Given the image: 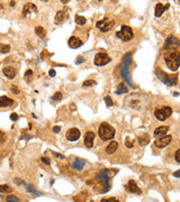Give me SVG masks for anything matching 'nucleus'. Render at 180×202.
Instances as JSON below:
<instances>
[{
	"label": "nucleus",
	"mask_w": 180,
	"mask_h": 202,
	"mask_svg": "<svg viewBox=\"0 0 180 202\" xmlns=\"http://www.w3.org/2000/svg\"><path fill=\"white\" fill-rule=\"evenodd\" d=\"M127 91H128V89H127V87L125 85V83H120V84L117 87L115 93H116V94H123V93H126Z\"/></svg>",
	"instance_id": "25"
},
{
	"label": "nucleus",
	"mask_w": 180,
	"mask_h": 202,
	"mask_svg": "<svg viewBox=\"0 0 180 202\" xmlns=\"http://www.w3.org/2000/svg\"><path fill=\"white\" fill-rule=\"evenodd\" d=\"M94 139H95V134L92 131H88L85 135V145L88 148H91L94 146Z\"/></svg>",
	"instance_id": "14"
},
{
	"label": "nucleus",
	"mask_w": 180,
	"mask_h": 202,
	"mask_svg": "<svg viewBox=\"0 0 180 202\" xmlns=\"http://www.w3.org/2000/svg\"><path fill=\"white\" fill-rule=\"evenodd\" d=\"M32 75H33V71L32 70H27L26 73H25V79L27 81H31L32 79Z\"/></svg>",
	"instance_id": "35"
},
{
	"label": "nucleus",
	"mask_w": 180,
	"mask_h": 202,
	"mask_svg": "<svg viewBox=\"0 0 180 202\" xmlns=\"http://www.w3.org/2000/svg\"><path fill=\"white\" fill-rule=\"evenodd\" d=\"M1 8H2V3L0 2V9H1Z\"/></svg>",
	"instance_id": "48"
},
{
	"label": "nucleus",
	"mask_w": 180,
	"mask_h": 202,
	"mask_svg": "<svg viewBox=\"0 0 180 202\" xmlns=\"http://www.w3.org/2000/svg\"><path fill=\"white\" fill-rule=\"evenodd\" d=\"M69 9H63V10H59L57 11V14L55 15V23L56 24H61V23H63L64 20L66 19L68 17H69Z\"/></svg>",
	"instance_id": "13"
},
{
	"label": "nucleus",
	"mask_w": 180,
	"mask_h": 202,
	"mask_svg": "<svg viewBox=\"0 0 180 202\" xmlns=\"http://www.w3.org/2000/svg\"><path fill=\"white\" fill-rule=\"evenodd\" d=\"M60 130H61V127H60V126H55V127H53V131L55 134H57Z\"/></svg>",
	"instance_id": "43"
},
{
	"label": "nucleus",
	"mask_w": 180,
	"mask_h": 202,
	"mask_svg": "<svg viewBox=\"0 0 180 202\" xmlns=\"http://www.w3.org/2000/svg\"><path fill=\"white\" fill-rule=\"evenodd\" d=\"M6 200H7V202H19L18 198H16L15 195H8L6 198Z\"/></svg>",
	"instance_id": "32"
},
{
	"label": "nucleus",
	"mask_w": 180,
	"mask_h": 202,
	"mask_svg": "<svg viewBox=\"0 0 180 202\" xmlns=\"http://www.w3.org/2000/svg\"><path fill=\"white\" fill-rule=\"evenodd\" d=\"M125 145H126V147H128V148H132V147H133V143L129 141V138H126V141H125Z\"/></svg>",
	"instance_id": "39"
},
{
	"label": "nucleus",
	"mask_w": 180,
	"mask_h": 202,
	"mask_svg": "<svg viewBox=\"0 0 180 202\" xmlns=\"http://www.w3.org/2000/svg\"><path fill=\"white\" fill-rule=\"evenodd\" d=\"M62 97H63V94H62L61 92H56V93L53 96V98H52V99L55 100V101H60L61 99H62Z\"/></svg>",
	"instance_id": "33"
},
{
	"label": "nucleus",
	"mask_w": 180,
	"mask_h": 202,
	"mask_svg": "<svg viewBox=\"0 0 180 202\" xmlns=\"http://www.w3.org/2000/svg\"><path fill=\"white\" fill-rule=\"evenodd\" d=\"M110 177H112L110 171H108L106 169H105V170H101V171L97 174V179H98V180H101V181L104 182V190H103V191L105 192V193H106L107 191H109V189H110V184H109Z\"/></svg>",
	"instance_id": "6"
},
{
	"label": "nucleus",
	"mask_w": 180,
	"mask_h": 202,
	"mask_svg": "<svg viewBox=\"0 0 180 202\" xmlns=\"http://www.w3.org/2000/svg\"><path fill=\"white\" fill-rule=\"evenodd\" d=\"M117 148H118V143L117 141H112L106 147V153L107 154H113L117 151Z\"/></svg>",
	"instance_id": "23"
},
{
	"label": "nucleus",
	"mask_w": 180,
	"mask_h": 202,
	"mask_svg": "<svg viewBox=\"0 0 180 202\" xmlns=\"http://www.w3.org/2000/svg\"><path fill=\"white\" fill-rule=\"evenodd\" d=\"M10 6H11V7H14V6H15V1H11V2H10Z\"/></svg>",
	"instance_id": "47"
},
{
	"label": "nucleus",
	"mask_w": 180,
	"mask_h": 202,
	"mask_svg": "<svg viewBox=\"0 0 180 202\" xmlns=\"http://www.w3.org/2000/svg\"><path fill=\"white\" fill-rule=\"evenodd\" d=\"M169 130V127L168 126H161V127H158L155 131H154V135L157 137H162L163 135H166Z\"/></svg>",
	"instance_id": "22"
},
{
	"label": "nucleus",
	"mask_w": 180,
	"mask_h": 202,
	"mask_svg": "<svg viewBox=\"0 0 180 202\" xmlns=\"http://www.w3.org/2000/svg\"><path fill=\"white\" fill-rule=\"evenodd\" d=\"M68 45H69L71 48H78V47H80V46L82 45V42L79 40L78 37L72 36V37H70L69 40H68Z\"/></svg>",
	"instance_id": "16"
},
{
	"label": "nucleus",
	"mask_w": 180,
	"mask_h": 202,
	"mask_svg": "<svg viewBox=\"0 0 180 202\" xmlns=\"http://www.w3.org/2000/svg\"><path fill=\"white\" fill-rule=\"evenodd\" d=\"M10 119L11 120H17L18 119V115L17 113H11V116H10Z\"/></svg>",
	"instance_id": "41"
},
{
	"label": "nucleus",
	"mask_w": 180,
	"mask_h": 202,
	"mask_svg": "<svg viewBox=\"0 0 180 202\" xmlns=\"http://www.w3.org/2000/svg\"><path fill=\"white\" fill-rule=\"evenodd\" d=\"M96 26H97V28H99L103 33H106V31L110 30L114 27V21L113 20H109L108 18H105V19L103 20H99Z\"/></svg>",
	"instance_id": "8"
},
{
	"label": "nucleus",
	"mask_w": 180,
	"mask_h": 202,
	"mask_svg": "<svg viewBox=\"0 0 180 202\" xmlns=\"http://www.w3.org/2000/svg\"><path fill=\"white\" fill-rule=\"evenodd\" d=\"M175 158H176V162H177V163H180V149H177L176 155H175Z\"/></svg>",
	"instance_id": "38"
},
{
	"label": "nucleus",
	"mask_w": 180,
	"mask_h": 202,
	"mask_svg": "<svg viewBox=\"0 0 180 202\" xmlns=\"http://www.w3.org/2000/svg\"><path fill=\"white\" fill-rule=\"evenodd\" d=\"M132 64V53H127L124 57L123 64L120 66V74L123 76V79L126 81V83H128L132 88H136V85L133 83V81L131 79V74H129V66Z\"/></svg>",
	"instance_id": "1"
},
{
	"label": "nucleus",
	"mask_w": 180,
	"mask_h": 202,
	"mask_svg": "<svg viewBox=\"0 0 180 202\" xmlns=\"http://www.w3.org/2000/svg\"><path fill=\"white\" fill-rule=\"evenodd\" d=\"M179 174H180V170H178V171H176V172H175V174H173V175H175L176 177H179V176H180Z\"/></svg>",
	"instance_id": "46"
},
{
	"label": "nucleus",
	"mask_w": 180,
	"mask_h": 202,
	"mask_svg": "<svg viewBox=\"0 0 180 202\" xmlns=\"http://www.w3.org/2000/svg\"><path fill=\"white\" fill-rule=\"evenodd\" d=\"M171 113H172V109H171L170 107L158 108V109H155V111H154V116L161 121L166 120L168 117L171 116Z\"/></svg>",
	"instance_id": "7"
},
{
	"label": "nucleus",
	"mask_w": 180,
	"mask_h": 202,
	"mask_svg": "<svg viewBox=\"0 0 180 202\" xmlns=\"http://www.w3.org/2000/svg\"><path fill=\"white\" fill-rule=\"evenodd\" d=\"M116 36L119 40H123V42H129L134 37V33H133V30H132V28L129 26L123 25L120 30L116 33Z\"/></svg>",
	"instance_id": "5"
},
{
	"label": "nucleus",
	"mask_w": 180,
	"mask_h": 202,
	"mask_svg": "<svg viewBox=\"0 0 180 202\" xmlns=\"http://www.w3.org/2000/svg\"><path fill=\"white\" fill-rule=\"evenodd\" d=\"M85 164H86L85 160H81V158L75 157L73 160V162H72V164H71V166H72V169L77 170V171H81V170L83 169Z\"/></svg>",
	"instance_id": "15"
},
{
	"label": "nucleus",
	"mask_w": 180,
	"mask_h": 202,
	"mask_svg": "<svg viewBox=\"0 0 180 202\" xmlns=\"http://www.w3.org/2000/svg\"><path fill=\"white\" fill-rule=\"evenodd\" d=\"M138 144H140L141 146H145V145H148L149 141H150V136H149L148 134H144V135H142V136L138 137Z\"/></svg>",
	"instance_id": "24"
},
{
	"label": "nucleus",
	"mask_w": 180,
	"mask_h": 202,
	"mask_svg": "<svg viewBox=\"0 0 180 202\" xmlns=\"http://www.w3.org/2000/svg\"><path fill=\"white\" fill-rule=\"evenodd\" d=\"M127 190L129 192H132V193H136V194H140L141 193V189L138 186V184L135 183V181H133V180H131V181L128 182V184H127Z\"/></svg>",
	"instance_id": "18"
},
{
	"label": "nucleus",
	"mask_w": 180,
	"mask_h": 202,
	"mask_svg": "<svg viewBox=\"0 0 180 202\" xmlns=\"http://www.w3.org/2000/svg\"><path fill=\"white\" fill-rule=\"evenodd\" d=\"M79 137H80V130L78 128H71L66 132V138H68V141H78Z\"/></svg>",
	"instance_id": "12"
},
{
	"label": "nucleus",
	"mask_w": 180,
	"mask_h": 202,
	"mask_svg": "<svg viewBox=\"0 0 180 202\" xmlns=\"http://www.w3.org/2000/svg\"><path fill=\"white\" fill-rule=\"evenodd\" d=\"M82 62H85V59H83L82 56H79V57H78V60H77V62H75V63H77V64H80V63H82Z\"/></svg>",
	"instance_id": "42"
},
{
	"label": "nucleus",
	"mask_w": 180,
	"mask_h": 202,
	"mask_svg": "<svg viewBox=\"0 0 180 202\" xmlns=\"http://www.w3.org/2000/svg\"><path fill=\"white\" fill-rule=\"evenodd\" d=\"M112 61V59L108 56V54L106 53H98L95 56V64L97 66H103L106 65Z\"/></svg>",
	"instance_id": "9"
},
{
	"label": "nucleus",
	"mask_w": 180,
	"mask_h": 202,
	"mask_svg": "<svg viewBox=\"0 0 180 202\" xmlns=\"http://www.w3.org/2000/svg\"><path fill=\"white\" fill-rule=\"evenodd\" d=\"M31 11L33 12H36L37 11V8H36V6L32 3V2H27L25 6H24V10H23V15L24 16H26L27 14H29Z\"/></svg>",
	"instance_id": "20"
},
{
	"label": "nucleus",
	"mask_w": 180,
	"mask_h": 202,
	"mask_svg": "<svg viewBox=\"0 0 180 202\" xmlns=\"http://www.w3.org/2000/svg\"><path fill=\"white\" fill-rule=\"evenodd\" d=\"M10 50V46L9 45H6V44H0V52L1 53H8Z\"/></svg>",
	"instance_id": "30"
},
{
	"label": "nucleus",
	"mask_w": 180,
	"mask_h": 202,
	"mask_svg": "<svg viewBox=\"0 0 180 202\" xmlns=\"http://www.w3.org/2000/svg\"><path fill=\"white\" fill-rule=\"evenodd\" d=\"M14 104V100L8 98V97H0V108H6V107H9Z\"/></svg>",
	"instance_id": "19"
},
{
	"label": "nucleus",
	"mask_w": 180,
	"mask_h": 202,
	"mask_svg": "<svg viewBox=\"0 0 180 202\" xmlns=\"http://www.w3.org/2000/svg\"><path fill=\"white\" fill-rule=\"evenodd\" d=\"M164 62L171 71H177L179 68V53L167 52L164 55Z\"/></svg>",
	"instance_id": "2"
},
{
	"label": "nucleus",
	"mask_w": 180,
	"mask_h": 202,
	"mask_svg": "<svg viewBox=\"0 0 180 202\" xmlns=\"http://www.w3.org/2000/svg\"><path fill=\"white\" fill-rule=\"evenodd\" d=\"M179 40L175 36H170L167 38L164 43V50H172V48H178L179 47Z\"/></svg>",
	"instance_id": "10"
},
{
	"label": "nucleus",
	"mask_w": 180,
	"mask_h": 202,
	"mask_svg": "<svg viewBox=\"0 0 180 202\" xmlns=\"http://www.w3.org/2000/svg\"><path fill=\"white\" fill-rule=\"evenodd\" d=\"M53 154H54V156H56V157H59V158H64L63 155H61V154H59V153H54L53 152Z\"/></svg>",
	"instance_id": "45"
},
{
	"label": "nucleus",
	"mask_w": 180,
	"mask_h": 202,
	"mask_svg": "<svg viewBox=\"0 0 180 202\" xmlns=\"http://www.w3.org/2000/svg\"><path fill=\"white\" fill-rule=\"evenodd\" d=\"M155 74L158 75V78H159L163 83H166L167 85H170V87L176 85L177 82H178L177 75H169V74H167L166 72H163V71H161V70L155 71Z\"/></svg>",
	"instance_id": "4"
},
{
	"label": "nucleus",
	"mask_w": 180,
	"mask_h": 202,
	"mask_svg": "<svg viewBox=\"0 0 180 202\" xmlns=\"http://www.w3.org/2000/svg\"><path fill=\"white\" fill-rule=\"evenodd\" d=\"M172 141V137L171 135H167V136H162V137H159L158 139H155L154 141V145L158 147V148H163L166 147L170 141Z\"/></svg>",
	"instance_id": "11"
},
{
	"label": "nucleus",
	"mask_w": 180,
	"mask_h": 202,
	"mask_svg": "<svg viewBox=\"0 0 180 202\" xmlns=\"http://www.w3.org/2000/svg\"><path fill=\"white\" fill-rule=\"evenodd\" d=\"M3 74L8 79H14L16 76V70L11 66H6V68H3Z\"/></svg>",
	"instance_id": "21"
},
{
	"label": "nucleus",
	"mask_w": 180,
	"mask_h": 202,
	"mask_svg": "<svg viewBox=\"0 0 180 202\" xmlns=\"http://www.w3.org/2000/svg\"><path fill=\"white\" fill-rule=\"evenodd\" d=\"M42 162L45 163L46 165H50V164H51V162H50V160H49L47 157H42Z\"/></svg>",
	"instance_id": "40"
},
{
	"label": "nucleus",
	"mask_w": 180,
	"mask_h": 202,
	"mask_svg": "<svg viewBox=\"0 0 180 202\" xmlns=\"http://www.w3.org/2000/svg\"><path fill=\"white\" fill-rule=\"evenodd\" d=\"M105 102H106V104L108 107H112V106H113V100H112V98H110L109 96L105 97Z\"/></svg>",
	"instance_id": "36"
},
{
	"label": "nucleus",
	"mask_w": 180,
	"mask_h": 202,
	"mask_svg": "<svg viewBox=\"0 0 180 202\" xmlns=\"http://www.w3.org/2000/svg\"><path fill=\"white\" fill-rule=\"evenodd\" d=\"M74 19H75V23H77L78 25H85L86 21H87V19H86L83 16H79V15H77Z\"/></svg>",
	"instance_id": "28"
},
{
	"label": "nucleus",
	"mask_w": 180,
	"mask_h": 202,
	"mask_svg": "<svg viewBox=\"0 0 180 202\" xmlns=\"http://www.w3.org/2000/svg\"><path fill=\"white\" fill-rule=\"evenodd\" d=\"M98 135H99V137H100L101 141H108V139H112L115 136V129L109 124L103 122L99 126Z\"/></svg>",
	"instance_id": "3"
},
{
	"label": "nucleus",
	"mask_w": 180,
	"mask_h": 202,
	"mask_svg": "<svg viewBox=\"0 0 180 202\" xmlns=\"http://www.w3.org/2000/svg\"><path fill=\"white\" fill-rule=\"evenodd\" d=\"M26 190H27V192H29V193H33V194H37V195L42 194V193H41L40 191H37V190H35V189H34L33 184H27V185H26Z\"/></svg>",
	"instance_id": "27"
},
{
	"label": "nucleus",
	"mask_w": 180,
	"mask_h": 202,
	"mask_svg": "<svg viewBox=\"0 0 180 202\" xmlns=\"http://www.w3.org/2000/svg\"><path fill=\"white\" fill-rule=\"evenodd\" d=\"M100 202H119L117 199H115V198H108V199H103Z\"/></svg>",
	"instance_id": "37"
},
{
	"label": "nucleus",
	"mask_w": 180,
	"mask_h": 202,
	"mask_svg": "<svg viewBox=\"0 0 180 202\" xmlns=\"http://www.w3.org/2000/svg\"><path fill=\"white\" fill-rule=\"evenodd\" d=\"M97 83H96V81H94V80H87V81H85L83 82V87L85 88H87V87H92V85H96Z\"/></svg>",
	"instance_id": "31"
},
{
	"label": "nucleus",
	"mask_w": 180,
	"mask_h": 202,
	"mask_svg": "<svg viewBox=\"0 0 180 202\" xmlns=\"http://www.w3.org/2000/svg\"><path fill=\"white\" fill-rule=\"evenodd\" d=\"M7 141V135L3 131H0V144H3Z\"/></svg>",
	"instance_id": "34"
},
{
	"label": "nucleus",
	"mask_w": 180,
	"mask_h": 202,
	"mask_svg": "<svg viewBox=\"0 0 180 202\" xmlns=\"http://www.w3.org/2000/svg\"><path fill=\"white\" fill-rule=\"evenodd\" d=\"M35 33H36V35H38L41 38H44L45 35H46V31H45V29L43 28L42 26H37V27L35 28Z\"/></svg>",
	"instance_id": "26"
},
{
	"label": "nucleus",
	"mask_w": 180,
	"mask_h": 202,
	"mask_svg": "<svg viewBox=\"0 0 180 202\" xmlns=\"http://www.w3.org/2000/svg\"><path fill=\"white\" fill-rule=\"evenodd\" d=\"M169 7H170L169 3L162 5L161 2H158V3H157V6H155V16H157V17H160V16H161V15L164 12V10H167Z\"/></svg>",
	"instance_id": "17"
},
{
	"label": "nucleus",
	"mask_w": 180,
	"mask_h": 202,
	"mask_svg": "<svg viewBox=\"0 0 180 202\" xmlns=\"http://www.w3.org/2000/svg\"><path fill=\"white\" fill-rule=\"evenodd\" d=\"M49 74H50V76H52V78H54L55 75H56V72L52 69V70H50V72H49Z\"/></svg>",
	"instance_id": "44"
},
{
	"label": "nucleus",
	"mask_w": 180,
	"mask_h": 202,
	"mask_svg": "<svg viewBox=\"0 0 180 202\" xmlns=\"http://www.w3.org/2000/svg\"><path fill=\"white\" fill-rule=\"evenodd\" d=\"M11 191H12V189H11L9 185H6V184L0 185V192L1 193H9Z\"/></svg>",
	"instance_id": "29"
}]
</instances>
